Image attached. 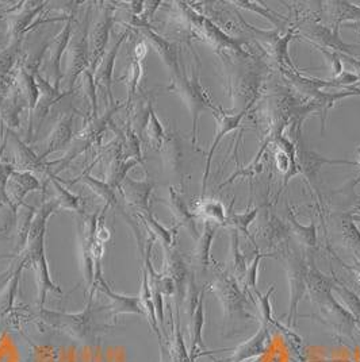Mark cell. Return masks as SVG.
<instances>
[{
    "mask_svg": "<svg viewBox=\"0 0 360 362\" xmlns=\"http://www.w3.org/2000/svg\"><path fill=\"white\" fill-rule=\"evenodd\" d=\"M96 288L99 291H102L107 298H110V300H111L110 308H111V313L114 317L120 315V314H137V315L148 317L147 310H145L140 296H126V295L116 293L106 283L103 276L95 281L94 292Z\"/></svg>",
    "mask_w": 360,
    "mask_h": 362,
    "instance_id": "ffe728a7",
    "label": "cell"
},
{
    "mask_svg": "<svg viewBox=\"0 0 360 362\" xmlns=\"http://www.w3.org/2000/svg\"><path fill=\"white\" fill-rule=\"evenodd\" d=\"M300 29L310 41H313V45L320 46L324 49L330 47L336 53H343L349 56V54H354V50L359 47L358 45L345 44L339 34L340 26H333V29L330 30L327 26L309 22L300 26Z\"/></svg>",
    "mask_w": 360,
    "mask_h": 362,
    "instance_id": "4fadbf2b",
    "label": "cell"
},
{
    "mask_svg": "<svg viewBox=\"0 0 360 362\" xmlns=\"http://www.w3.org/2000/svg\"><path fill=\"white\" fill-rule=\"evenodd\" d=\"M153 188L154 182L150 177L145 180H135L128 176L120 184V192L126 203H129L138 214H148L152 212L150 202Z\"/></svg>",
    "mask_w": 360,
    "mask_h": 362,
    "instance_id": "e0dca14e",
    "label": "cell"
},
{
    "mask_svg": "<svg viewBox=\"0 0 360 362\" xmlns=\"http://www.w3.org/2000/svg\"><path fill=\"white\" fill-rule=\"evenodd\" d=\"M128 35H129V31H125L120 35V40H117L114 46L106 53L103 60L101 61V64L98 65V68L95 71V84H96L98 88H101L105 92L106 98L108 100V106L116 103V99H114V95H113L114 66H116V60H117L120 46L123 45Z\"/></svg>",
    "mask_w": 360,
    "mask_h": 362,
    "instance_id": "2e32d148",
    "label": "cell"
},
{
    "mask_svg": "<svg viewBox=\"0 0 360 362\" xmlns=\"http://www.w3.org/2000/svg\"><path fill=\"white\" fill-rule=\"evenodd\" d=\"M275 291V286H271L270 289L267 291L266 295H261L257 289H255L256 298L259 300V308L261 313V320L264 326H269L270 323H274L272 320V307H271L270 296L271 293Z\"/></svg>",
    "mask_w": 360,
    "mask_h": 362,
    "instance_id": "bcb514c9",
    "label": "cell"
},
{
    "mask_svg": "<svg viewBox=\"0 0 360 362\" xmlns=\"http://www.w3.org/2000/svg\"><path fill=\"white\" fill-rule=\"evenodd\" d=\"M91 305H92V298H89L87 308L79 314H62V313L41 308L40 317L46 325L62 330L79 341H89L92 335Z\"/></svg>",
    "mask_w": 360,
    "mask_h": 362,
    "instance_id": "8992f818",
    "label": "cell"
},
{
    "mask_svg": "<svg viewBox=\"0 0 360 362\" xmlns=\"http://www.w3.org/2000/svg\"><path fill=\"white\" fill-rule=\"evenodd\" d=\"M342 61H344L347 64H349V66L352 68V74L358 76V78L360 80V60H355L354 57L348 56V54H343V53H339Z\"/></svg>",
    "mask_w": 360,
    "mask_h": 362,
    "instance_id": "f5cc1de1",
    "label": "cell"
},
{
    "mask_svg": "<svg viewBox=\"0 0 360 362\" xmlns=\"http://www.w3.org/2000/svg\"><path fill=\"white\" fill-rule=\"evenodd\" d=\"M293 37H294V30H291V29L288 30L283 38H279V37L275 35L274 40H272V47H274L272 52H274L275 59L281 65H283L285 68L288 66L290 71L296 72L297 69L294 68L293 62L290 60V56H288V44H290Z\"/></svg>",
    "mask_w": 360,
    "mask_h": 362,
    "instance_id": "ab89813d",
    "label": "cell"
},
{
    "mask_svg": "<svg viewBox=\"0 0 360 362\" xmlns=\"http://www.w3.org/2000/svg\"><path fill=\"white\" fill-rule=\"evenodd\" d=\"M356 154H358V158H359V161H358V166H360V146L356 149Z\"/></svg>",
    "mask_w": 360,
    "mask_h": 362,
    "instance_id": "680465c9",
    "label": "cell"
},
{
    "mask_svg": "<svg viewBox=\"0 0 360 362\" xmlns=\"http://www.w3.org/2000/svg\"><path fill=\"white\" fill-rule=\"evenodd\" d=\"M74 22H75V14L67 16L65 26L61 29L60 33L47 42V52H49V62H50V69L53 75V86L55 88L60 90L61 80L64 78V74L61 71V64H62V56L68 50L69 42L74 35Z\"/></svg>",
    "mask_w": 360,
    "mask_h": 362,
    "instance_id": "7c38bea8",
    "label": "cell"
},
{
    "mask_svg": "<svg viewBox=\"0 0 360 362\" xmlns=\"http://www.w3.org/2000/svg\"><path fill=\"white\" fill-rule=\"evenodd\" d=\"M213 291L223 303L224 310L229 317H248L247 299L232 277L221 274L213 284Z\"/></svg>",
    "mask_w": 360,
    "mask_h": 362,
    "instance_id": "8fae6325",
    "label": "cell"
},
{
    "mask_svg": "<svg viewBox=\"0 0 360 362\" xmlns=\"http://www.w3.org/2000/svg\"><path fill=\"white\" fill-rule=\"evenodd\" d=\"M233 204H235V202H232L230 209L226 211V219L224 226H232L235 230L241 231L247 238H249L252 241V243L255 245L256 250H257L255 238L249 234L248 227L255 222L256 216L259 214V209H252V210H247V211L242 212V214H237V212L233 211V209H232Z\"/></svg>",
    "mask_w": 360,
    "mask_h": 362,
    "instance_id": "1f68e13d",
    "label": "cell"
},
{
    "mask_svg": "<svg viewBox=\"0 0 360 362\" xmlns=\"http://www.w3.org/2000/svg\"><path fill=\"white\" fill-rule=\"evenodd\" d=\"M16 77L14 74L0 75V103L11 96V93L16 90Z\"/></svg>",
    "mask_w": 360,
    "mask_h": 362,
    "instance_id": "681fc988",
    "label": "cell"
},
{
    "mask_svg": "<svg viewBox=\"0 0 360 362\" xmlns=\"http://www.w3.org/2000/svg\"><path fill=\"white\" fill-rule=\"evenodd\" d=\"M23 38L11 40L10 45L0 50V75L14 74L18 64L21 62V49Z\"/></svg>",
    "mask_w": 360,
    "mask_h": 362,
    "instance_id": "d6a6232c",
    "label": "cell"
},
{
    "mask_svg": "<svg viewBox=\"0 0 360 362\" xmlns=\"http://www.w3.org/2000/svg\"><path fill=\"white\" fill-rule=\"evenodd\" d=\"M37 86L40 90V99L33 114V127L35 126L37 132L40 130L43 122L45 121L46 115L49 114L50 108L59 103L61 99H64L69 92H61L60 90L55 88L52 83H49L44 76L40 72L35 74Z\"/></svg>",
    "mask_w": 360,
    "mask_h": 362,
    "instance_id": "d6986e66",
    "label": "cell"
},
{
    "mask_svg": "<svg viewBox=\"0 0 360 362\" xmlns=\"http://www.w3.org/2000/svg\"><path fill=\"white\" fill-rule=\"evenodd\" d=\"M113 26H114L113 7L106 6L102 16H99L98 22L92 28L90 26V33H89L90 71L94 74L107 53V45L110 41V33Z\"/></svg>",
    "mask_w": 360,
    "mask_h": 362,
    "instance_id": "ba28073f",
    "label": "cell"
},
{
    "mask_svg": "<svg viewBox=\"0 0 360 362\" xmlns=\"http://www.w3.org/2000/svg\"><path fill=\"white\" fill-rule=\"evenodd\" d=\"M94 164L95 163H92L90 166H87V169L76 180L62 181V182L64 184H76V182L81 181L90 188L92 192H95L98 197L105 202V206L120 209V203H118V197H117L116 189L107 181L101 180V179L91 175V168Z\"/></svg>",
    "mask_w": 360,
    "mask_h": 362,
    "instance_id": "d4e9b609",
    "label": "cell"
},
{
    "mask_svg": "<svg viewBox=\"0 0 360 362\" xmlns=\"http://www.w3.org/2000/svg\"><path fill=\"white\" fill-rule=\"evenodd\" d=\"M221 225L213 222V221H205L203 233L196 240V253H194V261L196 265L202 269H206L210 265V249L211 243L214 241L215 233Z\"/></svg>",
    "mask_w": 360,
    "mask_h": 362,
    "instance_id": "83f0119b",
    "label": "cell"
},
{
    "mask_svg": "<svg viewBox=\"0 0 360 362\" xmlns=\"http://www.w3.org/2000/svg\"><path fill=\"white\" fill-rule=\"evenodd\" d=\"M333 291H336L339 293V296L344 300L345 308L354 315L356 320H360V298L354 293L351 289L343 286L339 281H334Z\"/></svg>",
    "mask_w": 360,
    "mask_h": 362,
    "instance_id": "ee69618b",
    "label": "cell"
},
{
    "mask_svg": "<svg viewBox=\"0 0 360 362\" xmlns=\"http://www.w3.org/2000/svg\"><path fill=\"white\" fill-rule=\"evenodd\" d=\"M141 34L144 35L145 41L150 42V46L154 49V52L159 54V57L163 60L165 66L171 71L174 76L179 75L181 72V62H180L179 49L176 44L165 40L160 34L152 30V28H142L140 29Z\"/></svg>",
    "mask_w": 360,
    "mask_h": 362,
    "instance_id": "44dd1931",
    "label": "cell"
},
{
    "mask_svg": "<svg viewBox=\"0 0 360 362\" xmlns=\"http://www.w3.org/2000/svg\"><path fill=\"white\" fill-rule=\"evenodd\" d=\"M74 114L75 112L62 114L60 119L55 124L52 133L46 139L45 149L40 154V158L43 161H45L50 154L64 151L74 139Z\"/></svg>",
    "mask_w": 360,
    "mask_h": 362,
    "instance_id": "7402d4cb",
    "label": "cell"
},
{
    "mask_svg": "<svg viewBox=\"0 0 360 362\" xmlns=\"http://www.w3.org/2000/svg\"><path fill=\"white\" fill-rule=\"evenodd\" d=\"M138 218L144 222L150 235H153L156 240L162 241L164 249H169V247L175 246V234L178 231V227L165 228L163 225L159 223V221L153 216L152 212L138 214Z\"/></svg>",
    "mask_w": 360,
    "mask_h": 362,
    "instance_id": "4dcf8cb0",
    "label": "cell"
},
{
    "mask_svg": "<svg viewBox=\"0 0 360 362\" xmlns=\"http://www.w3.org/2000/svg\"><path fill=\"white\" fill-rule=\"evenodd\" d=\"M13 136V141L16 145V166L19 170H28V172H47L49 163H45L31 151L30 146L23 144L16 133L10 132Z\"/></svg>",
    "mask_w": 360,
    "mask_h": 362,
    "instance_id": "484cf974",
    "label": "cell"
},
{
    "mask_svg": "<svg viewBox=\"0 0 360 362\" xmlns=\"http://www.w3.org/2000/svg\"><path fill=\"white\" fill-rule=\"evenodd\" d=\"M342 231L347 246L354 252V255L360 259V230L351 219L349 215H345L342 222Z\"/></svg>",
    "mask_w": 360,
    "mask_h": 362,
    "instance_id": "b9f144b4",
    "label": "cell"
},
{
    "mask_svg": "<svg viewBox=\"0 0 360 362\" xmlns=\"http://www.w3.org/2000/svg\"><path fill=\"white\" fill-rule=\"evenodd\" d=\"M46 173H47V176L50 177V181H52L53 187H55L56 191H57V197H56V199H57V202H59V204H60V210L61 209H64V210L80 212V210H81L80 197H76L75 194H72L71 191H68V189L64 187L62 181H61L53 172L47 170Z\"/></svg>",
    "mask_w": 360,
    "mask_h": 362,
    "instance_id": "e575fe53",
    "label": "cell"
},
{
    "mask_svg": "<svg viewBox=\"0 0 360 362\" xmlns=\"http://www.w3.org/2000/svg\"><path fill=\"white\" fill-rule=\"evenodd\" d=\"M41 188V182L33 172L14 170L7 182V197L10 199V210L16 218L19 209L25 204V199L34 191Z\"/></svg>",
    "mask_w": 360,
    "mask_h": 362,
    "instance_id": "9a60e30c",
    "label": "cell"
},
{
    "mask_svg": "<svg viewBox=\"0 0 360 362\" xmlns=\"http://www.w3.org/2000/svg\"><path fill=\"white\" fill-rule=\"evenodd\" d=\"M168 90L178 93L180 99L189 108V111L193 117V139H191V142H193V145H196V134H198L196 132H198L199 115L208 110L214 112L217 110V107L213 106L208 92L202 87L199 74L194 71L193 75H187L184 65H181V72L179 75L174 76L172 83Z\"/></svg>",
    "mask_w": 360,
    "mask_h": 362,
    "instance_id": "7a4b0ae2",
    "label": "cell"
},
{
    "mask_svg": "<svg viewBox=\"0 0 360 362\" xmlns=\"http://www.w3.org/2000/svg\"><path fill=\"white\" fill-rule=\"evenodd\" d=\"M16 170V168L10 164H6L0 160V203L6 204L10 207V199L7 197V182L10 180V176L13 175V172Z\"/></svg>",
    "mask_w": 360,
    "mask_h": 362,
    "instance_id": "7dc6e473",
    "label": "cell"
},
{
    "mask_svg": "<svg viewBox=\"0 0 360 362\" xmlns=\"http://www.w3.org/2000/svg\"><path fill=\"white\" fill-rule=\"evenodd\" d=\"M203 302H205V289L201 291L196 311H194V314L191 315V319H193L191 362L196 361V349L203 347V342H202V329H203V325H205V307H203Z\"/></svg>",
    "mask_w": 360,
    "mask_h": 362,
    "instance_id": "836d02e7",
    "label": "cell"
},
{
    "mask_svg": "<svg viewBox=\"0 0 360 362\" xmlns=\"http://www.w3.org/2000/svg\"><path fill=\"white\" fill-rule=\"evenodd\" d=\"M343 28L355 30L356 33H360V21L359 22H349V23H343Z\"/></svg>",
    "mask_w": 360,
    "mask_h": 362,
    "instance_id": "11a10c76",
    "label": "cell"
},
{
    "mask_svg": "<svg viewBox=\"0 0 360 362\" xmlns=\"http://www.w3.org/2000/svg\"><path fill=\"white\" fill-rule=\"evenodd\" d=\"M1 136H3V122L0 119V141H1Z\"/></svg>",
    "mask_w": 360,
    "mask_h": 362,
    "instance_id": "6f0895ef",
    "label": "cell"
},
{
    "mask_svg": "<svg viewBox=\"0 0 360 362\" xmlns=\"http://www.w3.org/2000/svg\"><path fill=\"white\" fill-rule=\"evenodd\" d=\"M248 112V107L245 110H242L241 112L237 114H233V115H229L224 112L221 108H217L213 115L215 118L217 122V132H215V136H214V141L211 144L210 151L208 153V157H206V165H205V173H203V179H202V192H201V200L205 199V194H206V188H208V180H209V173H210L211 161H213V157H214V153L217 151L218 145L221 144V141L224 139V136L239 129L240 127L241 121L242 118L247 115Z\"/></svg>",
    "mask_w": 360,
    "mask_h": 362,
    "instance_id": "30bf717a",
    "label": "cell"
},
{
    "mask_svg": "<svg viewBox=\"0 0 360 362\" xmlns=\"http://www.w3.org/2000/svg\"><path fill=\"white\" fill-rule=\"evenodd\" d=\"M162 151L164 154L165 164L171 166L172 169H178L180 161H181V151H180L178 138L175 136V134L167 136Z\"/></svg>",
    "mask_w": 360,
    "mask_h": 362,
    "instance_id": "7bdbcfd3",
    "label": "cell"
},
{
    "mask_svg": "<svg viewBox=\"0 0 360 362\" xmlns=\"http://www.w3.org/2000/svg\"><path fill=\"white\" fill-rule=\"evenodd\" d=\"M101 211L84 218L83 231H81V259H83V273L84 279L91 291L95 284V261H94V247L96 242V230L101 218ZM90 291V292H91Z\"/></svg>",
    "mask_w": 360,
    "mask_h": 362,
    "instance_id": "5bb4252c",
    "label": "cell"
},
{
    "mask_svg": "<svg viewBox=\"0 0 360 362\" xmlns=\"http://www.w3.org/2000/svg\"><path fill=\"white\" fill-rule=\"evenodd\" d=\"M334 280L318 271L310 262L308 268V291L312 300L320 307V311L327 323L334 330L352 337L356 319L333 298Z\"/></svg>",
    "mask_w": 360,
    "mask_h": 362,
    "instance_id": "6da1fadb",
    "label": "cell"
},
{
    "mask_svg": "<svg viewBox=\"0 0 360 362\" xmlns=\"http://www.w3.org/2000/svg\"><path fill=\"white\" fill-rule=\"evenodd\" d=\"M270 345V332L269 326L261 325V329L256 334L252 339L242 344L233 354V361L241 362L251 357L264 353V350Z\"/></svg>",
    "mask_w": 360,
    "mask_h": 362,
    "instance_id": "f1b7e54d",
    "label": "cell"
},
{
    "mask_svg": "<svg viewBox=\"0 0 360 362\" xmlns=\"http://www.w3.org/2000/svg\"><path fill=\"white\" fill-rule=\"evenodd\" d=\"M91 10L92 6L87 7V13L83 23L74 31L72 40L68 46V65L64 80L68 86V92L71 93L79 77L90 69V47H89V33L91 26Z\"/></svg>",
    "mask_w": 360,
    "mask_h": 362,
    "instance_id": "3957f363",
    "label": "cell"
},
{
    "mask_svg": "<svg viewBox=\"0 0 360 362\" xmlns=\"http://www.w3.org/2000/svg\"><path fill=\"white\" fill-rule=\"evenodd\" d=\"M168 206L174 214L175 219L178 221L179 226L184 227L193 235V238L198 240L199 235H198V228H196V212H193L189 209L184 197H181L174 187H169Z\"/></svg>",
    "mask_w": 360,
    "mask_h": 362,
    "instance_id": "cb8c5ba5",
    "label": "cell"
},
{
    "mask_svg": "<svg viewBox=\"0 0 360 362\" xmlns=\"http://www.w3.org/2000/svg\"><path fill=\"white\" fill-rule=\"evenodd\" d=\"M142 62L141 61L135 60L132 59V64H130V71L126 76V80H128V100L125 105H130L133 102V98L137 93V90L140 87V80L142 77Z\"/></svg>",
    "mask_w": 360,
    "mask_h": 362,
    "instance_id": "f6af8a7d",
    "label": "cell"
},
{
    "mask_svg": "<svg viewBox=\"0 0 360 362\" xmlns=\"http://www.w3.org/2000/svg\"><path fill=\"white\" fill-rule=\"evenodd\" d=\"M144 133L150 138V144L156 149L162 151V148L164 145L165 138H167V133H165L164 127H163V123L157 118L156 111H154L153 107L150 108V119H148Z\"/></svg>",
    "mask_w": 360,
    "mask_h": 362,
    "instance_id": "74e56055",
    "label": "cell"
},
{
    "mask_svg": "<svg viewBox=\"0 0 360 362\" xmlns=\"http://www.w3.org/2000/svg\"><path fill=\"white\" fill-rule=\"evenodd\" d=\"M147 52H148V47H147V44H145V41L144 40H141V41H138L137 42V45L135 46V50H133V57L132 59H135L137 61H141L145 59V56H147Z\"/></svg>",
    "mask_w": 360,
    "mask_h": 362,
    "instance_id": "816d5d0a",
    "label": "cell"
},
{
    "mask_svg": "<svg viewBox=\"0 0 360 362\" xmlns=\"http://www.w3.org/2000/svg\"><path fill=\"white\" fill-rule=\"evenodd\" d=\"M181 13L187 18V22L191 28V30L196 33L199 38L206 41L209 45L213 46L218 52H233L242 56H247V53L241 49L240 40L232 38L224 31L221 30L217 25H214L209 18L198 14L196 10H193L186 3H178Z\"/></svg>",
    "mask_w": 360,
    "mask_h": 362,
    "instance_id": "277c9868",
    "label": "cell"
},
{
    "mask_svg": "<svg viewBox=\"0 0 360 362\" xmlns=\"http://www.w3.org/2000/svg\"><path fill=\"white\" fill-rule=\"evenodd\" d=\"M342 264H343V262H342ZM343 265H344L345 268H348L349 271L354 272L355 276L360 280V259H358L352 267H348V265H345V264H343Z\"/></svg>",
    "mask_w": 360,
    "mask_h": 362,
    "instance_id": "db71d44e",
    "label": "cell"
},
{
    "mask_svg": "<svg viewBox=\"0 0 360 362\" xmlns=\"http://www.w3.org/2000/svg\"><path fill=\"white\" fill-rule=\"evenodd\" d=\"M288 222L293 227V233L300 245H303L308 249H315L317 246V227H315V221L312 219L309 226H303L296 219L293 212H290Z\"/></svg>",
    "mask_w": 360,
    "mask_h": 362,
    "instance_id": "8d00e7d4",
    "label": "cell"
},
{
    "mask_svg": "<svg viewBox=\"0 0 360 362\" xmlns=\"http://www.w3.org/2000/svg\"><path fill=\"white\" fill-rule=\"evenodd\" d=\"M26 1H19L14 8H10V37L11 40L22 38L26 33L31 30V22L45 8L47 1H29V6H25Z\"/></svg>",
    "mask_w": 360,
    "mask_h": 362,
    "instance_id": "ac0fdd59",
    "label": "cell"
},
{
    "mask_svg": "<svg viewBox=\"0 0 360 362\" xmlns=\"http://www.w3.org/2000/svg\"><path fill=\"white\" fill-rule=\"evenodd\" d=\"M140 164L142 165L144 161H140L137 158H123L118 149L117 154L111 158V161L107 165L106 181L117 191L120 189V184L128 177L129 170Z\"/></svg>",
    "mask_w": 360,
    "mask_h": 362,
    "instance_id": "4316f807",
    "label": "cell"
},
{
    "mask_svg": "<svg viewBox=\"0 0 360 362\" xmlns=\"http://www.w3.org/2000/svg\"><path fill=\"white\" fill-rule=\"evenodd\" d=\"M349 216H351V219L354 221V222H360V206H358V209L355 210L354 212H351V214H348Z\"/></svg>",
    "mask_w": 360,
    "mask_h": 362,
    "instance_id": "9f6ffc18",
    "label": "cell"
},
{
    "mask_svg": "<svg viewBox=\"0 0 360 362\" xmlns=\"http://www.w3.org/2000/svg\"><path fill=\"white\" fill-rule=\"evenodd\" d=\"M327 10L330 19L333 21V26H342L343 23L359 22L360 6H356L347 0H334L327 3Z\"/></svg>",
    "mask_w": 360,
    "mask_h": 362,
    "instance_id": "f546056e",
    "label": "cell"
},
{
    "mask_svg": "<svg viewBox=\"0 0 360 362\" xmlns=\"http://www.w3.org/2000/svg\"><path fill=\"white\" fill-rule=\"evenodd\" d=\"M165 253V268L167 272L165 274H168L176 287V299H178V305H179L181 300L186 296L187 292V287L190 283V273L187 269V265L184 264L183 258L179 255V252L174 247L169 249H164Z\"/></svg>",
    "mask_w": 360,
    "mask_h": 362,
    "instance_id": "603a6c76",
    "label": "cell"
},
{
    "mask_svg": "<svg viewBox=\"0 0 360 362\" xmlns=\"http://www.w3.org/2000/svg\"><path fill=\"white\" fill-rule=\"evenodd\" d=\"M233 4H237L240 8L252 11L255 14L264 16L267 21H270L271 23L278 28V29H285L286 22L282 19V16L276 13H272L267 7L264 6H259L255 1H249V0H233Z\"/></svg>",
    "mask_w": 360,
    "mask_h": 362,
    "instance_id": "f35d334b",
    "label": "cell"
},
{
    "mask_svg": "<svg viewBox=\"0 0 360 362\" xmlns=\"http://www.w3.org/2000/svg\"><path fill=\"white\" fill-rule=\"evenodd\" d=\"M255 259L252 262V265L247 269V274H245V279H247V287L252 288L256 289V284H257V271H259V264H260V259L261 258H266V257H272L274 255H261L259 253V250L256 252Z\"/></svg>",
    "mask_w": 360,
    "mask_h": 362,
    "instance_id": "f907efd6",
    "label": "cell"
},
{
    "mask_svg": "<svg viewBox=\"0 0 360 362\" xmlns=\"http://www.w3.org/2000/svg\"><path fill=\"white\" fill-rule=\"evenodd\" d=\"M196 215L203 216L205 221H213L221 226H224L226 219V211L223 203L215 200H199L196 204Z\"/></svg>",
    "mask_w": 360,
    "mask_h": 362,
    "instance_id": "d590c367",
    "label": "cell"
},
{
    "mask_svg": "<svg viewBox=\"0 0 360 362\" xmlns=\"http://www.w3.org/2000/svg\"><path fill=\"white\" fill-rule=\"evenodd\" d=\"M286 272L290 284V311H288V326H294L297 308L302 298L308 291V265L294 255L286 256Z\"/></svg>",
    "mask_w": 360,
    "mask_h": 362,
    "instance_id": "52a82bcc",
    "label": "cell"
},
{
    "mask_svg": "<svg viewBox=\"0 0 360 362\" xmlns=\"http://www.w3.org/2000/svg\"><path fill=\"white\" fill-rule=\"evenodd\" d=\"M230 253H232V268H233V274L236 277H245L247 274V262L245 258L240 252V245H239V231L232 228L230 231Z\"/></svg>",
    "mask_w": 360,
    "mask_h": 362,
    "instance_id": "60d3db41",
    "label": "cell"
},
{
    "mask_svg": "<svg viewBox=\"0 0 360 362\" xmlns=\"http://www.w3.org/2000/svg\"><path fill=\"white\" fill-rule=\"evenodd\" d=\"M297 163L300 168V173H302L309 187L317 192V197L321 200V194L318 191V175L324 165H351L358 166L356 161L349 160H333L330 157H324L318 153L312 151H306L302 146H297Z\"/></svg>",
    "mask_w": 360,
    "mask_h": 362,
    "instance_id": "9c48e42d",
    "label": "cell"
},
{
    "mask_svg": "<svg viewBox=\"0 0 360 362\" xmlns=\"http://www.w3.org/2000/svg\"><path fill=\"white\" fill-rule=\"evenodd\" d=\"M315 47L322 53V56L325 57V60L328 62L333 78L339 77V76L342 75V74L344 72V69H343V61L340 59L339 53H336V52H330V50H327V49L320 47V46H315Z\"/></svg>",
    "mask_w": 360,
    "mask_h": 362,
    "instance_id": "c3c4849f",
    "label": "cell"
},
{
    "mask_svg": "<svg viewBox=\"0 0 360 362\" xmlns=\"http://www.w3.org/2000/svg\"><path fill=\"white\" fill-rule=\"evenodd\" d=\"M45 237L46 233H43L37 237H29L26 247L22 252V255H23L22 258L26 261V264H30L33 269L35 272L37 284H38V307H40V310L44 308L46 295L49 292L62 293V289L50 277L47 258H46Z\"/></svg>",
    "mask_w": 360,
    "mask_h": 362,
    "instance_id": "5b68a950",
    "label": "cell"
}]
</instances>
